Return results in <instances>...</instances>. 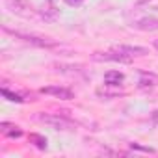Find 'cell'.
Segmentation results:
<instances>
[{"instance_id":"5b68a950","label":"cell","mask_w":158,"mask_h":158,"mask_svg":"<svg viewBox=\"0 0 158 158\" xmlns=\"http://www.w3.org/2000/svg\"><path fill=\"white\" fill-rule=\"evenodd\" d=\"M41 93L43 95H52V97L61 99V101H69V99L74 97V93L69 88H61V86H47V88H41Z\"/></svg>"},{"instance_id":"7c38bea8","label":"cell","mask_w":158,"mask_h":158,"mask_svg":"<svg viewBox=\"0 0 158 158\" xmlns=\"http://www.w3.org/2000/svg\"><path fill=\"white\" fill-rule=\"evenodd\" d=\"M30 143H34L37 149H47V138L41 134H30Z\"/></svg>"},{"instance_id":"30bf717a","label":"cell","mask_w":158,"mask_h":158,"mask_svg":"<svg viewBox=\"0 0 158 158\" xmlns=\"http://www.w3.org/2000/svg\"><path fill=\"white\" fill-rule=\"evenodd\" d=\"M139 88H151V86H156L158 84V76L154 73H145L141 71L139 73Z\"/></svg>"},{"instance_id":"ac0fdd59","label":"cell","mask_w":158,"mask_h":158,"mask_svg":"<svg viewBox=\"0 0 158 158\" xmlns=\"http://www.w3.org/2000/svg\"><path fill=\"white\" fill-rule=\"evenodd\" d=\"M147 2H151V0H136V4H138V6H141V4H147Z\"/></svg>"},{"instance_id":"52a82bcc","label":"cell","mask_w":158,"mask_h":158,"mask_svg":"<svg viewBox=\"0 0 158 158\" xmlns=\"http://www.w3.org/2000/svg\"><path fill=\"white\" fill-rule=\"evenodd\" d=\"M115 50H119V52H123V54H127L130 58L147 56L149 54V48H145V47H132V45H119V47H115Z\"/></svg>"},{"instance_id":"ba28073f","label":"cell","mask_w":158,"mask_h":158,"mask_svg":"<svg viewBox=\"0 0 158 158\" xmlns=\"http://www.w3.org/2000/svg\"><path fill=\"white\" fill-rule=\"evenodd\" d=\"M97 95H99V97H104V99H115V97L123 95V91L119 89V86L104 84L102 88H99V89H97Z\"/></svg>"},{"instance_id":"8fae6325","label":"cell","mask_w":158,"mask_h":158,"mask_svg":"<svg viewBox=\"0 0 158 158\" xmlns=\"http://www.w3.org/2000/svg\"><path fill=\"white\" fill-rule=\"evenodd\" d=\"M125 80V74L121 71H108L104 74V82L110 86H121V82Z\"/></svg>"},{"instance_id":"d6986e66","label":"cell","mask_w":158,"mask_h":158,"mask_svg":"<svg viewBox=\"0 0 158 158\" xmlns=\"http://www.w3.org/2000/svg\"><path fill=\"white\" fill-rule=\"evenodd\" d=\"M152 45H154V48L158 50V39H154V43H152Z\"/></svg>"},{"instance_id":"e0dca14e","label":"cell","mask_w":158,"mask_h":158,"mask_svg":"<svg viewBox=\"0 0 158 158\" xmlns=\"http://www.w3.org/2000/svg\"><path fill=\"white\" fill-rule=\"evenodd\" d=\"M152 121H154V123H158V110H156V112H152Z\"/></svg>"},{"instance_id":"3957f363","label":"cell","mask_w":158,"mask_h":158,"mask_svg":"<svg viewBox=\"0 0 158 158\" xmlns=\"http://www.w3.org/2000/svg\"><path fill=\"white\" fill-rule=\"evenodd\" d=\"M4 6L8 11L19 15V17H32L34 15V8L26 0H4Z\"/></svg>"},{"instance_id":"2e32d148","label":"cell","mask_w":158,"mask_h":158,"mask_svg":"<svg viewBox=\"0 0 158 158\" xmlns=\"http://www.w3.org/2000/svg\"><path fill=\"white\" fill-rule=\"evenodd\" d=\"M132 149H136V151H143V152H154V149H149V147H139V145H134V143H132Z\"/></svg>"},{"instance_id":"6da1fadb","label":"cell","mask_w":158,"mask_h":158,"mask_svg":"<svg viewBox=\"0 0 158 158\" xmlns=\"http://www.w3.org/2000/svg\"><path fill=\"white\" fill-rule=\"evenodd\" d=\"M37 119L54 130H74V123L69 117L60 115V114H39Z\"/></svg>"},{"instance_id":"9c48e42d","label":"cell","mask_w":158,"mask_h":158,"mask_svg":"<svg viewBox=\"0 0 158 158\" xmlns=\"http://www.w3.org/2000/svg\"><path fill=\"white\" fill-rule=\"evenodd\" d=\"M0 132H2L6 138H21V136H23V130H21L17 125L8 123V121H4L2 125H0Z\"/></svg>"},{"instance_id":"8992f818","label":"cell","mask_w":158,"mask_h":158,"mask_svg":"<svg viewBox=\"0 0 158 158\" xmlns=\"http://www.w3.org/2000/svg\"><path fill=\"white\" fill-rule=\"evenodd\" d=\"M132 26L141 32H158V17H141Z\"/></svg>"},{"instance_id":"9a60e30c","label":"cell","mask_w":158,"mask_h":158,"mask_svg":"<svg viewBox=\"0 0 158 158\" xmlns=\"http://www.w3.org/2000/svg\"><path fill=\"white\" fill-rule=\"evenodd\" d=\"M63 2H65L67 6H71V8H78V6H82L86 0H63Z\"/></svg>"},{"instance_id":"277c9868","label":"cell","mask_w":158,"mask_h":158,"mask_svg":"<svg viewBox=\"0 0 158 158\" xmlns=\"http://www.w3.org/2000/svg\"><path fill=\"white\" fill-rule=\"evenodd\" d=\"M93 60H97V61H119V63H130L134 58H130V56H127V54H123V52L112 48V50H108V52H95V54H93Z\"/></svg>"},{"instance_id":"4fadbf2b","label":"cell","mask_w":158,"mask_h":158,"mask_svg":"<svg viewBox=\"0 0 158 158\" xmlns=\"http://www.w3.org/2000/svg\"><path fill=\"white\" fill-rule=\"evenodd\" d=\"M2 97H6V99H8V101H11V102H17V104L24 102V99H23L21 95L11 93V91H10V89H6V88H2Z\"/></svg>"},{"instance_id":"7a4b0ae2","label":"cell","mask_w":158,"mask_h":158,"mask_svg":"<svg viewBox=\"0 0 158 158\" xmlns=\"http://www.w3.org/2000/svg\"><path fill=\"white\" fill-rule=\"evenodd\" d=\"M6 32L13 34L15 37L23 39V41H26V43H30V45H34V47H41V48H52V47H58V43H56L54 39H50V37L34 35V34H23V32H15V30H8V28H6Z\"/></svg>"},{"instance_id":"5bb4252c","label":"cell","mask_w":158,"mask_h":158,"mask_svg":"<svg viewBox=\"0 0 158 158\" xmlns=\"http://www.w3.org/2000/svg\"><path fill=\"white\" fill-rule=\"evenodd\" d=\"M41 17L45 19V21H48V23H52V21H56V17H58V11L54 10V8H43V11H41Z\"/></svg>"}]
</instances>
